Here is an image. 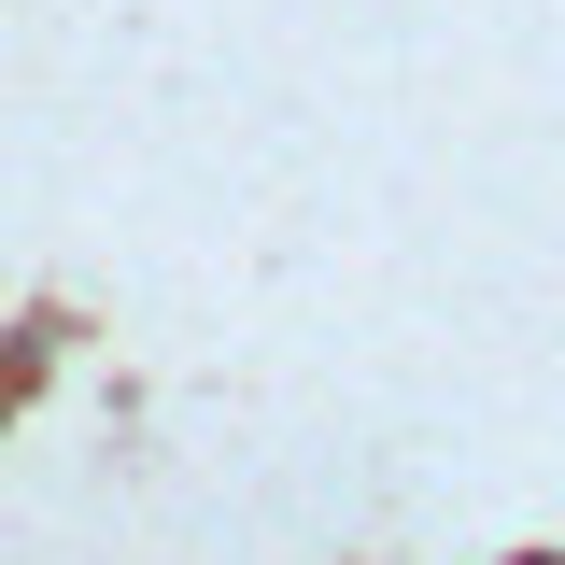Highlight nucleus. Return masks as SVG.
<instances>
[{"label": "nucleus", "instance_id": "nucleus-1", "mask_svg": "<svg viewBox=\"0 0 565 565\" xmlns=\"http://www.w3.org/2000/svg\"><path fill=\"white\" fill-rule=\"evenodd\" d=\"M523 565H552V552H523Z\"/></svg>", "mask_w": 565, "mask_h": 565}]
</instances>
